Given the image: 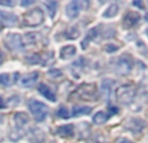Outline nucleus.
<instances>
[{"instance_id": "0eeeda50", "label": "nucleus", "mask_w": 148, "mask_h": 143, "mask_svg": "<svg viewBox=\"0 0 148 143\" xmlns=\"http://www.w3.org/2000/svg\"><path fill=\"white\" fill-rule=\"evenodd\" d=\"M0 24L4 26H16L18 24V17L9 12L0 11Z\"/></svg>"}, {"instance_id": "7c9ffc66", "label": "nucleus", "mask_w": 148, "mask_h": 143, "mask_svg": "<svg viewBox=\"0 0 148 143\" xmlns=\"http://www.w3.org/2000/svg\"><path fill=\"white\" fill-rule=\"evenodd\" d=\"M5 107V105L3 104V100H1V97H0V108H4Z\"/></svg>"}, {"instance_id": "b1692460", "label": "nucleus", "mask_w": 148, "mask_h": 143, "mask_svg": "<svg viewBox=\"0 0 148 143\" xmlns=\"http://www.w3.org/2000/svg\"><path fill=\"white\" fill-rule=\"evenodd\" d=\"M68 109L66 107H60L58 109V112H56V116H58V117H60V118H68L70 117L71 114H68Z\"/></svg>"}, {"instance_id": "dca6fc26", "label": "nucleus", "mask_w": 148, "mask_h": 143, "mask_svg": "<svg viewBox=\"0 0 148 143\" xmlns=\"http://www.w3.org/2000/svg\"><path fill=\"white\" fill-rule=\"evenodd\" d=\"M75 55H76V47L72 45L64 46V47L60 50V58L62 59H71Z\"/></svg>"}, {"instance_id": "6e6552de", "label": "nucleus", "mask_w": 148, "mask_h": 143, "mask_svg": "<svg viewBox=\"0 0 148 143\" xmlns=\"http://www.w3.org/2000/svg\"><path fill=\"white\" fill-rule=\"evenodd\" d=\"M83 1H70L66 7V14H67L68 19H76L79 16L81 11V6H83Z\"/></svg>"}, {"instance_id": "7ed1b4c3", "label": "nucleus", "mask_w": 148, "mask_h": 143, "mask_svg": "<svg viewBox=\"0 0 148 143\" xmlns=\"http://www.w3.org/2000/svg\"><path fill=\"white\" fill-rule=\"evenodd\" d=\"M43 19H45L43 11L41 8H34L24 14L23 21L26 26H38L43 23Z\"/></svg>"}, {"instance_id": "4be33fe9", "label": "nucleus", "mask_w": 148, "mask_h": 143, "mask_svg": "<svg viewBox=\"0 0 148 143\" xmlns=\"http://www.w3.org/2000/svg\"><path fill=\"white\" fill-rule=\"evenodd\" d=\"M45 59V56L38 55V54H34V55H29L25 58V60L29 63V65H43L42 60Z\"/></svg>"}, {"instance_id": "2eb2a0df", "label": "nucleus", "mask_w": 148, "mask_h": 143, "mask_svg": "<svg viewBox=\"0 0 148 143\" xmlns=\"http://www.w3.org/2000/svg\"><path fill=\"white\" fill-rule=\"evenodd\" d=\"M97 34H98V29H97V28H92V29H89V32L87 33L85 38H84V41L81 42V47H83V49H87V47H88V45H89V43L92 42L93 39H96Z\"/></svg>"}, {"instance_id": "cd10ccee", "label": "nucleus", "mask_w": 148, "mask_h": 143, "mask_svg": "<svg viewBox=\"0 0 148 143\" xmlns=\"http://www.w3.org/2000/svg\"><path fill=\"white\" fill-rule=\"evenodd\" d=\"M34 1H21V6L23 7H29V6H33Z\"/></svg>"}, {"instance_id": "f03ea898", "label": "nucleus", "mask_w": 148, "mask_h": 143, "mask_svg": "<svg viewBox=\"0 0 148 143\" xmlns=\"http://www.w3.org/2000/svg\"><path fill=\"white\" fill-rule=\"evenodd\" d=\"M29 109H30L33 118L37 122H42L45 121L49 114V108L46 104L41 102L38 100H30L29 101Z\"/></svg>"}, {"instance_id": "f257e3e1", "label": "nucleus", "mask_w": 148, "mask_h": 143, "mask_svg": "<svg viewBox=\"0 0 148 143\" xmlns=\"http://www.w3.org/2000/svg\"><path fill=\"white\" fill-rule=\"evenodd\" d=\"M135 95H136V88L134 85H121L115 91V98L121 104H130V102H132Z\"/></svg>"}, {"instance_id": "393cba45", "label": "nucleus", "mask_w": 148, "mask_h": 143, "mask_svg": "<svg viewBox=\"0 0 148 143\" xmlns=\"http://www.w3.org/2000/svg\"><path fill=\"white\" fill-rule=\"evenodd\" d=\"M105 50H106L108 53H113V51L118 50V46H115V45H110V43H108V45L105 46Z\"/></svg>"}, {"instance_id": "423d86ee", "label": "nucleus", "mask_w": 148, "mask_h": 143, "mask_svg": "<svg viewBox=\"0 0 148 143\" xmlns=\"http://www.w3.org/2000/svg\"><path fill=\"white\" fill-rule=\"evenodd\" d=\"M132 68V62H131V58L129 55H122L117 62V70L119 74L122 75H126L129 74Z\"/></svg>"}, {"instance_id": "20e7f679", "label": "nucleus", "mask_w": 148, "mask_h": 143, "mask_svg": "<svg viewBox=\"0 0 148 143\" xmlns=\"http://www.w3.org/2000/svg\"><path fill=\"white\" fill-rule=\"evenodd\" d=\"M76 95L81 100H95L97 97V87L95 84H81L76 91Z\"/></svg>"}, {"instance_id": "a878e982", "label": "nucleus", "mask_w": 148, "mask_h": 143, "mask_svg": "<svg viewBox=\"0 0 148 143\" xmlns=\"http://www.w3.org/2000/svg\"><path fill=\"white\" fill-rule=\"evenodd\" d=\"M49 75H50V76H53V78H54V76H60V75H62V72H60V71H59V70H50V72H49Z\"/></svg>"}, {"instance_id": "4468645a", "label": "nucleus", "mask_w": 148, "mask_h": 143, "mask_svg": "<svg viewBox=\"0 0 148 143\" xmlns=\"http://www.w3.org/2000/svg\"><path fill=\"white\" fill-rule=\"evenodd\" d=\"M13 120H14V124H16L17 127H23L29 122V116L24 112H18L14 114Z\"/></svg>"}, {"instance_id": "9d476101", "label": "nucleus", "mask_w": 148, "mask_h": 143, "mask_svg": "<svg viewBox=\"0 0 148 143\" xmlns=\"http://www.w3.org/2000/svg\"><path fill=\"white\" fill-rule=\"evenodd\" d=\"M38 79V72H30V74H26V75H23L20 78V84L23 87H32Z\"/></svg>"}, {"instance_id": "5701e85b", "label": "nucleus", "mask_w": 148, "mask_h": 143, "mask_svg": "<svg viewBox=\"0 0 148 143\" xmlns=\"http://www.w3.org/2000/svg\"><path fill=\"white\" fill-rule=\"evenodd\" d=\"M45 7L49 11V16H50L51 19H54V16H55V13H56L58 3H56V1H45Z\"/></svg>"}, {"instance_id": "f3484780", "label": "nucleus", "mask_w": 148, "mask_h": 143, "mask_svg": "<svg viewBox=\"0 0 148 143\" xmlns=\"http://www.w3.org/2000/svg\"><path fill=\"white\" fill-rule=\"evenodd\" d=\"M18 78V74H14L13 76L11 74H0V84L1 85H5V87H9L11 84L14 83V79Z\"/></svg>"}, {"instance_id": "c85d7f7f", "label": "nucleus", "mask_w": 148, "mask_h": 143, "mask_svg": "<svg viewBox=\"0 0 148 143\" xmlns=\"http://www.w3.org/2000/svg\"><path fill=\"white\" fill-rule=\"evenodd\" d=\"M132 4H134V6H136V7H140V8L143 9V3H142V1H132Z\"/></svg>"}, {"instance_id": "c756f323", "label": "nucleus", "mask_w": 148, "mask_h": 143, "mask_svg": "<svg viewBox=\"0 0 148 143\" xmlns=\"http://www.w3.org/2000/svg\"><path fill=\"white\" fill-rule=\"evenodd\" d=\"M119 143H134V142H131V140H129V139H121Z\"/></svg>"}, {"instance_id": "aec40b11", "label": "nucleus", "mask_w": 148, "mask_h": 143, "mask_svg": "<svg viewBox=\"0 0 148 143\" xmlns=\"http://www.w3.org/2000/svg\"><path fill=\"white\" fill-rule=\"evenodd\" d=\"M109 117L110 116L106 112H97L95 116H93V122H95L96 125H102V124H105L108 120H109Z\"/></svg>"}, {"instance_id": "bb28decb", "label": "nucleus", "mask_w": 148, "mask_h": 143, "mask_svg": "<svg viewBox=\"0 0 148 143\" xmlns=\"http://www.w3.org/2000/svg\"><path fill=\"white\" fill-rule=\"evenodd\" d=\"M0 6H8V7H13L14 1H0Z\"/></svg>"}, {"instance_id": "2f4dec72", "label": "nucleus", "mask_w": 148, "mask_h": 143, "mask_svg": "<svg viewBox=\"0 0 148 143\" xmlns=\"http://www.w3.org/2000/svg\"><path fill=\"white\" fill-rule=\"evenodd\" d=\"M145 34H147V36H148V29H147V30H145Z\"/></svg>"}, {"instance_id": "39448f33", "label": "nucleus", "mask_w": 148, "mask_h": 143, "mask_svg": "<svg viewBox=\"0 0 148 143\" xmlns=\"http://www.w3.org/2000/svg\"><path fill=\"white\" fill-rule=\"evenodd\" d=\"M4 43L5 46L9 49V50H13V51H20L23 50V47L25 46L24 43V39L21 34H8L4 39Z\"/></svg>"}, {"instance_id": "9b49d317", "label": "nucleus", "mask_w": 148, "mask_h": 143, "mask_svg": "<svg viewBox=\"0 0 148 143\" xmlns=\"http://www.w3.org/2000/svg\"><path fill=\"white\" fill-rule=\"evenodd\" d=\"M38 91H39V93H41L42 96L45 98H47L49 101H56V96H55V93L53 92V89H51L50 87H49L47 84H39L38 85Z\"/></svg>"}, {"instance_id": "6ab92c4d", "label": "nucleus", "mask_w": 148, "mask_h": 143, "mask_svg": "<svg viewBox=\"0 0 148 143\" xmlns=\"http://www.w3.org/2000/svg\"><path fill=\"white\" fill-rule=\"evenodd\" d=\"M92 112V108L90 107H73L72 109V116L73 117H80V116H87Z\"/></svg>"}, {"instance_id": "412c9836", "label": "nucleus", "mask_w": 148, "mask_h": 143, "mask_svg": "<svg viewBox=\"0 0 148 143\" xmlns=\"http://www.w3.org/2000/svg\"><path fill=\"white\" fill-rule=\"evenodd\" d=\"M64 36L67 39H76L80 36V30H79L77 28H75V26H71V28H68L67 30L64 32Z\"/></svg>"}, {"instance_id": "f8f14e48", "label": "nucleus", "mask_w": 148, "mask_h": 143, "mask_svg": "<svg viewBox=\"0 0 148 143\" xmlns=\"http://www.w3.org/2000/svg\"><path fill=\"white\" fill-rule=\"evenodd\" d=\"M132 126H135L134 129L131 130L132 133H140L143 129H144V121L140 120V118H131V120H129V122H127V127H129V130L131 129Z\"/></svg>"}, {"instance_id": "1a4fd4ad", "label": "nucleus", "mask_w": 148, "mask_h": 143, "mask_svg": "<svg viewBox=\"0 0 148 143\" xmlns=\"http://www.w3.org/2000/svg\"><path fill=\"white\" fill-rule=\"evenodd\" d=\"M139 21H140L139 13H136V12H129V13H126L125 17H123V26L126 29H130L136 25Z\"/></svg>"}, {"instance_id": "ddd939ff", "label": "nucleus", "mask_w": 148, "mask_h": 143, "mask_svg": "<svg viewBox=\"0 0 148 143\" xmlns=\"http://www.w3.org/2000/svg\"><path fill=\"white\" fill-rule=\"evenodd\" d=\"M73 125L72 124H67V125H62L56 129V134H59L60 137H64V138H70L73 135Z\"/></svg>"}, {"instance_id": "a211bd4d", "label": "nucleus", "mask_w": 148, "mask_h": 143, "mask_svg": "<svg viewBox=\"0 0 148 143\" xmlns=\"http://www.w3.org/2000/svg\"><path fill=\"white\" fill-rule=\"evenodd\" d=\"M118 12H119V6L117 3H113L110 4L109 7L106 8V11L103 12V17H106V19H112V17L117 16Z\"/></svg>"}]
</instances>
